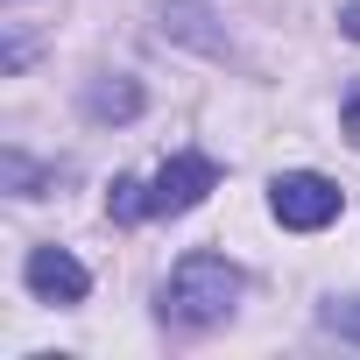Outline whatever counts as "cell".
Listing matches in <instances>:
<instances>
[{"label":"cell","instance_id":"7","mask_svg":"<svg viewBox=\"0 0 360 360\" xmlns=\"http://www.w3.org/2000/svg\"><path fill=\"white\" fill-rule=\"evenodd\" d=\"M169 15H176V22H162V29H176V36H184V43H198V50H212V57L226 50V43H219V36L205 29V15H198V8H169Z\"/></svg>","mask_w":360,"mask_h":360},{"label":"cell","instance_id":"6","mask_svg":"<svg viewBox=\"0 0 360 360\" xmlns=\"http://www.w3.org/2000/svg\"><path fill=\"white\" fill-rule=\"evenodd\" d=\"M106 212H113L120 226L148 219V205H141V184H134V176H113V191H106Z\"/></svg>","mask_w":360,"mask_h":360},{"label":"cell","instance_id":"5","mask_svg":"<svg viewBox=\"0 0 360 360\" xmlns=\"http://www.w3.org/2000/svg\"><path fill=\"white\" fill-rule=\"evenodd\" d=\"M134 113H141V85L134 78H92L85 85V120L106 127V120H134Z\"/></svg>","mask_w":360,"mask_h":360},{"label":"cell","instance_id":"3","mask_svg":"<svg viewBox=\"0 0 360 360\" xmlns=\"http://www.w3.org/2000/svg\"><path fill=\"white\" fill-rule=\"evenodd\" d=\"M212 184H219L212 155H169L155 169V184H141V205H148V219H169V212H191Z\"/></svg>","mask_w":360,"mask_h":360},{"label":"cell","instance_id":"9","mask_svg":"<svg viewBox=\"0 0 360 360\" xmlns=\"http://www.w3.org/2000/svg\"><path fill=\"white\" fill-rule=\"evenodd\" d=\"M346 134H353V141H360V85H353V92H346Z\"/></svg>","mask_w":360,"mask_h":360},{"label":"cell","instance_id":"8","mask_svg":"<svg viewBox=\"0 0 360 360\" xmlns=\"http://www.w3.org/2000/svg\"><path fill=\"white\" fill-rule=\"evenodd\" d=\"M318 325H325V332H339V339H353V346H360V297H339V304H325V311H318Z\"/></svg>","mask_w":360,"mask_h":360},{"label":"cell","instance_id":"4","mask_svg":"<svg viewBox=\"0 0 360 360\" xmlns=\"http://www.w3.org/2000/svg\"><path fill=\"white\" fill-rule=\"evenodd\" d=\"M22 276H29V290H36L43 304H85V290H92L85 262H78V255H64V248H36Z\"/></svg>","mask_w":360,"mask_h":360},{"label":"cell","instance_id":"2","mask_svg":"<svg viewBox=\"0 0 360 360\" xmlns=\"http://www.w3.org/2000/svg\"><path fill=\"white\" fill-rule=\"evenodd\" d=\"M269 205H276V219H283L290 233H318V226L339 219V184L318 176V169H290V176H276Z\"/></svg>","mask_w":360,"mask_h":360},{"label":"cell","instance_id":"10","mask_svg":"<svg viewBox=\"0 0 360 360\" xmlns=\"http://www.w3.org/2000/svg\"><path fill=\"white\" fill-rule=\"evenodd\" d=\"M339 29H346V36H353V43H360V0H353V8H346V15H339Z\"/></svg>","mask_w":360,"mask_h":360},{"label":"cell","instance_id":"1","mask_svg":"<svg viewBox=\"0 0 360 360\" xmlns=\"http://www.w3.org/2000/svg\"><path fill=\"white\" fill-rule=\"evenodd\" d=\"M240 304V269L212 248H191L155 290V318L169 332H205V325H226Z\"/></svg>","mask_w":360,"mask_h":360}]
</instances>
